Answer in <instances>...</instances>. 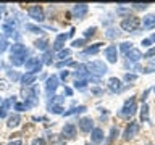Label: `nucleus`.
<instances>
[{
    "mask_svg": "<svg viewBox=\"0 0 155 145\" xmlns=\"http://www.w3.org/2000/svg\"><path fill=\"white\" fill-rule=\"evenodd\" d=\"M140 121L142 123H149V106L147 105H142V111H140Z\"/></svg>",
    "mask_w": 155,
    "mask_h": 145,
    "instance_id": "27",
    "label": "nucleus"
},
{
    "mask_svg": "<svg viewBox=\"0 0 155 145\" xmlns=\"http://www.w3.org/2000/svg\"><path fill=\"white\" fill-rule=\"evenodd\" d=\"M104 55H105L107 60H108V63H116V60H118V50H116L115 45L107 47L104 50Z\"/></svg>",
    "mask_w": 155,
    "mask_h": 145,
    "instance_id": "7",
    "label": "nucleus"
},
{
    "mask_svg": "<svg viewBox=\"0 0 155 145\" xmlns=\"http://www.w3.org/2000/svg\"><path fill=\"white\" fill-rule=\"evenodd\" d=\"M87 69H89L91 74H95V76H104L107 71H108V68L104 61L100 60H95V61H91L89 65H87Z\"/></svg>",
    "mask_w": 155,
    "mask_h": 145,
    "instance_id": "2",
    "label": "nucleus"
},
{
    "mask_svg": "<svg viewBox=\"0 0 155 145\" xmlns=\"http://www.w3.org/2000/svg\"><path fill=\"white\" fill-rule=\"evenodd\" d=\"M68 37H70L68 34H60V36H57L55 42H53V50H57V52L63 50V45H65V42H66Z\"/></svg>",
    "mask_w": 155,
    "mask_h": 145,
    "instance_id": "14",
    "label": "nucleus"
},
{
    "mask_svg": "<svg viewBox=\"0 0 155 145\" xmlns=\"http://www.w3.org/2000/svg\"><path fill=\"white\" fill-rule=\"evenodd\" d=\"M70 53H71V52L68 50V48H63V50H60V52H58V55H57V56L60 58V60H65L66 56H70Z\"/></svg>",
    "mask_w": 155,
    "mask_h": 145,
    "instance_id": "32",
    "label": "nucleus"
},
{
    "mask_svg": "<svg viewBox=\"0 0 155 145\" xmlns=\"http://www.w3.org/2000/svg\"><path fill=\"white\" fill-rule=\"evenodd\" d=\"M86 145H91V143H86Z\"/></svg>",
    "mask_w": 155,
    "mask_h": 145,
    "instance_id": "55",
    "label": "nucleus"
},
{
    "mask_svg": "<svg viewBox=\"0 0 155 145\" xmlns=\"http://www.w3.org/2000/svg\"><path fill=\"white\" fill-rule=\"evenodd\" d=\"M153 92H155V87H153Z\"/></svg>",
    "mask_w": 155,
    "mask_h": 145,
    "instance_id": "56",
    "label": "nucleus"
},
{
    "mask_svg": "<svg viewBox=\"0 0 155 145\" xmlns=\"http://www.w3.org/2000/svg\"><path fill=\"white\" fill-rule=\"evenodd\" d=\"M136 79H137V76H136V74H129V72H128V74L124 76V81H128V82H133Z\"/></svg>",
    "mask_w": 155,
    "mask_h": 145,
    "instance_id": "41",
    "label": "nucleus"
},
{
    "mask_svg": "<svg viewBox=\"0 0 155 145\" xmlns=\"http://www.w3.org/2000/svg\"><path fill=\"white\" fill-rule=\"evenodd\" d=\"M24 66H26V71L28 72L36 74L37 71L42 69V60H41V58H29V60L24 63Z\"/></svg>",
    "mask_w": 155,
    "mask_h": 145,
    "instance_id": "4",
    "label": "nucleus"
},
{
    "mask_svg": "<svg viewBox=\"0 0 155 145\" xmlns=\"http://www.w3.org/2000/svg\"><path fill=\"white\" fill-rule=\"evenodd\" d=\"M87 10H89V7H87L86 3L74 5V7H73V14H74L76 18H82V16H84V14L87 13Z\"/></svg>",
    "mask_w": 155,
    "mask_h": 145,
    "instance_id": "16",
    "label": "nucleus"
},
{
    "mask_svg": "<svg viewBox=\"0 0 155 145\" xmlns=\"http://www.w3.org/2000/svg\"><path fill=\"white\" fill-rule=\"evenodd\" d=\"M0 89H5V81L0 79Z\"/></svg>",
    "mask_w": 155,
    "mask_h": 145,
    "instance_id": "51",
    "label": "nucleus"
},
{
    "mask_svg": "<svg viewBox=\"0 0 155 145\" xmlns=\"http://www.w3.org/2000/svg\"><path fill=\"white\" fill-rule=\"evenodd\" d=\"M0 103H2V98H0Z\"/></svg>",
    "mask_w": 155,
    "mask_h": 145,
    "instance_id": "54",
    "label": "nucleus"
},
{
    "mask_svg": "<svg viewBox=\"0 0 155 145\" xmlns=\"http://www.w3.org/2000/svg\"><path fill=\"white\" fill-rule=\"evenodd\" d=\"M139 18L137 16H126L124 19H121V29L123 31H128V32H133L139 27Z\"/></svg>",
    "mask_w": 155,
    "mask_h": 145,
    "instance_id": "3",
    "label": "nucleus"
},
{
    "mask_svg": "<svg viewBox=\"0 0 155 145\" xmlns=\"http://www.w3.org/2000/svg\"><path fill=\"white\" fill-rule=\"evenodd\" d=\"M28 14L37 23L44 21V10H42V7H39V5H32V7L28 10Z\"/></svg>",
    "mask_w": 155,
    "mask_h": 145,
    "instance_id": "5",
    "label": "nucleus"
},
{
    "mask_svg": "<svg viewBox=\"0 0 155 145\" xmlns=\"http://www.w3.org/2000/svg\"><path fill=\"white\" fill-rule=\"evenodd\" d=\"M8 77H10V79H13V81H16V79H21V77H19V74H16L15 71H8Z\"/></svg>",
    "mask_w": 155,
    "mask_h": 145,
    "instance_id": "42",
    "label": "nucleus"
},
{
    "mask_svg": "<svg viewBox=\"0 0 155 145\" xmlns=\"http://www.w3.org/2000/svg\"><path fill=\"white\" fill-rule=\"evenodd\" d=\"M47 110L50 111V113H53V114H63V106L60 103H52V102H48Z\"/></svg>",
    "mask_w": 155,
    "mask_h": 145,
    "instance_id": "22",
    "label": "nucleus"
},
{
    "mask_svg": "<svg viewBox=\"0 0 155 145\" xmlns=\"http://www.w3.org/2000/svg\"><path fill=\"white\" fill-rule=\"evenodd\" d=\"M133 7H134L136 10H145V8L149 7V5H147V3H134Z\"/></svg>",
    "mask_w": 155,
    "mask_h": 145,
    "instance_id": "43",
    "label": "nucleus"
},
{
    "mask_svg": "<svg viewBox=\"0 0 155 145\" xmlns=\"http://www.w3.org/2000/svg\"><path fill=\"white\" fill-rule=\"evenodd\" d=\"M142 26H144V29H153L155 27V14H147L142 19Z\"/></svg>",
    "mask_w": 155,
    "mask_h": 145,
    "instance_id": "21",
    "label": "nucleus"
},
{
    "mask_svg": "<svg viewBox=\"0 0 155 145\" xmlns=\"http://www.w3.org/2000/svg\"><path fill=\"white\" fill-rule=\"evenodd\" d=\"M94 34H95V27H89V29H86L84 37H92Z\"/></svg>",
    "mask_w": 155,
    "mask_h": 145,
    "instance_id": "39",
    "label": "nucleus"
},
{
    "mask_svg": "<svg viewBox=\"0 0 155 145\" xmlns=\"http://www.w3.org/2000/svg\"><path fill=\"white\" fill-rule=\"evenodd\" d=\"M68 76H70V71H66V69L60 72V77H61V79H63V81H65V79H66V77H68Z\"/></svg>",
    "mask_w": 155,
    "mask_h": 145,
    "instance_id": "46",
    "label": "nucleus"
},
{
    "mask_svg": "<svg viewBox=\"0 0 155 145\" xmlns=\"http://www.w3.org/2000/svg\"><path fill=\"white\" fill-rule=\"evenodd\" d=\"M118 137V129L116 127H111V132H110V139H108V143H111L113 140Z\"/></svg>",
    "mask_w": 155,
    "mask_h": 145,
    "instance_id": "33",
    "label": "nucleus"
},
{
    "mask_svg": "<svg viewBox=\"0 0 155 145\" xmlns=\"http://www.w3.org/2000/svg\"><path fill=\"white\" fill-rule=\"evenodd\" d=\"M84 111H86V106H78V108H71L70 111H63V116H71L76 113H84Z\"/></svg>",
    "mask_w": 155,
    "mask_h": 145,
    "instance_id": "26",
    "label": "nucleus"
},
{
    "mask_svg": "<svg viewBox=\"0 0 155 145\" xmlns=\"http://www.w3.org/2000/svg\"><path fill=\"white\" fill-rule=\"evenodd\" d=\"M108 89H110V92H113V94L120 92L121 90V81L118 77H110L108 79Z\"/></svg>",
    "mask_w": 155,
    "mask_h": 145,
    "instance_id": "18",
    "label": "nucleus"
},
{
    "mask_svg": "<svg viewBox=\"0 0 155 145\" xmlns=\"http://www.w3.org/2000/svg\"><path fill=\"white\" fill-rule=\"evenodd\" d=\"M84 44H86V39H78V40H73L71 45L73 47H82Z\"/></svg>",
    "mask_w": 155,
    "mask_h": 145,
    "instance_id": "36",
    "label": "nucleus"
},
{
    "mask_svg": "<svg viewBox=\"0 0 155 145\" xmlns=\"http://www.w3.org/2000/svg\"><path fill=\"white\" fill-rule=\"evenodd\" d=\"M150 42H152L150 39H144V40H142V45H144V47H149V45H150Z\"/></svg>",
    "mask_w": 155,
    "mask_h": 145,
    "instance_id": "47",
    "label": "nucleus"
},
{
    "mask_svg": "<svg viewBox=\"0 0 155 145\" xmlns=\"http://www.w3.org/2000/svg\"><path fill=\"white\" fill-rule=\"evenodd\" d=\"M45 89H47V94H53L57 89H58V77L57 76H50L45 82Z\"/></svg>",
    "mask_w": 155,
    "mask_h": 145,
    "instance_id": "12",
    "label": "nucleus"
},
{
    "mask_svg": "<svg viewBox=\"0 0 155 145\" xmlns=\"http://www.w3.org/2000/svg\"><path fill=\"white\" fill-rule=\"evenodd\" d=\"M12 103H15V97L2 102V106H0V118H5V116L8 114V110H10V106H12Z\"/></svg>",
    "mask_w": 155,
    "mask_h": 145,
    "instance_id": "17",
    "label": "nucleus"
},
{
    "mask_svg": "<svg viewBox=\"0 0 155 145\" xmlns=\"http://www.w3.org/2000/svg\"><path fill=\"white\" fill-rule=\"evenodd\" d=\"M153 71H155V61H150V65L144 68V72L149 74V72H153Z\"/></svg>",
    "mask_w": 155,
    "mask_h": 145,
    "instance_id": "35",
    "label": "nucleus"
},
{
    "mask_svg": "<svg viewBox=\"0 0 155 145\" xmlns=\"http://www.w3.org/2000/svg\"><path fill=\"white\" fill-rule=\"evenodd\" d=\"M10 52H12V55L13 53H24V52H28V48L23 45V44H13L12 47H10Z\"/></svg>",
    "mask_w": 155,
    "mask_h": 145,
    "instance_id": "25",
    "label": "nucleus"
},
{
    "mask_svg": "<svg viewBox=\"0 0 155 145\" xmlns=\"http://www.w3.org/2000/svg\"><path fill=\"white\" fill-rule=\"evenodd\" d=\"M137 132H139V124L136 123V121H131L129 126L124 129L123 137H124V140H131V139L134 137V135H137Z\"/></svg>",
    "mask_w": 155,
    "mask_h": 145,
    "instance_id": "6",
    "label": "nucleus"
},
{
    "mask_svg": "<svg viewBox=\"0 0 155 145\" xmlns=\"http://www.w3.org/2000/svg\"><path fill=\"white\" fill-rule=\"evenodd\" d=\"M65 94H66V95H71V94H73V90L70 89V87H65Z\"/></svg>",
    "mask_w": 155,
    "mask_h": 145,
    "instance_id": "49",
    "label": "nucleus"
},
{
    "mask_svg": "<svg viewBox=\"0 0 155 145\" xmlns=\"http://www.w3.org/2000/svg\"><path fill=\"white\" fill-rule=\"evenodd\" d=\"M74 76H76V79H89V69H87V65H76Z\"/></svg>",
    "mask_w": 155,
    "mask_h": 145,
    "instance_id": "9",
    "label": "nucleus"
},
{
    "mask_svg": "<svg viewBox=\"0 0 155 145\" xmlns=\"http://www.w3.org/2000/svg\"><path fill=\"white\" fill-rule=\"evenodd\" d=\"M26 29H28V31H32V32H36V34L42 32V29H41V27H37V26H34V24H26Z\"/></svg>",
    "mask_w": 155,
    "mask_h": 145,
    "instance_id": "34",
    "label": "nucleus"
},
{
    "mask_svg": "<svg viewBox=\"0 0 155 145\" xmlns=\"http://www.w3.org/2000/svg\"><path fill=\"white\" fill-rule=\"evenodd\" d=\"M79 129L82 132H91L94 129V121L91 118H81L79 119Z\"/></svg>",
    "mask_w": 155,
    "mask_h": 145,
    "instance_id": "11",
    "label": "nucleus"
},
{
    "mask_svg": "<svg viewBox=\"0 0 155 145\" xmlns=\"http://www.w3.org/2000/svg\"><path fill=\"white\" fill-rule=\"evenodd\" d=\"M105 36L108 37V39H115V37H118V36H120V31H118L116 27H110V29H107Z\"/></svg>",
    "mask_w": 155,
    "mask_h": 145,
    "instance_id": "28",
    "label": "nucleus"
},
{
    "mask_svg": "<svg viewBox=\"0 0 155 145\" xmlns=\"http://www.w3.org/2000/svg\"><path fill=\"white\" fill-rule=\"evenodd\" d=\"M19 123H21V116H19V114H13V116H10V118H8L7 126L13 129V127H18Z\"/></svg>",
    "mask_w": 155,
    "mask_h": 145,
    "instance_id": "23",
    "label": "nucleus"
},
{
    "mask_svg": "<svg viewBox=\"0 0 155 145\" xmlns=\"http://www.w3.org/2000/svg\"><path fill=\"white\" fill-rule=\"evenodd\" d=\"M21 84H23V87H29V85H32L34 82L37 81V76L36 74H31V72H26V74H23L21 76Z\"/></svg>",
    "mask_w": 155,
    "mask_h": 145,
    "instance_id": "15",
    "label": "nucleus"
},
{
    "mask_svg": "<svg viewBox=\"0 0 155 145\" xmlns=\"http://www.w3.org/2000/svg\"><path fill=\"white\" fill-rule=\"evenodd\" d=\"M8 145H23V142L21 140H13V142H10Z\"/></svg>",
    "mask_w": 155,
    "mask_h": 145,
    "instance_id": "48",
    "label": "nucleus"
},
{
    "mask_svg": "<svg viewBox=\"0 0 155 145\" xmlns=\"http://www.w3.org/2000/svg\"><path fill=\"white\" fill-rule=\"evenodd\" d=\"M3 10H5V5H0V13H2Z\"/></svg>",
    "mask_w": 155,
    "mask_h": 145,
    "instance_id": "52",
    "label": "nucleus"
},
{
    "mask_svg": "<svg viewBox=\"0 0 155 145\" xmlns=\"http://www.w3.org/2000/svg\"><path fill=\"white\" fill-rule=\"evenodd\" d=\"M53 55H52V52H45V56H44V63H47V65H50V63H52V60H50V58H52Z\"/></svg>",
    "mask_w": 155,
    "mask_h": 145,
    "instance_id": "37",
    "label": "nucleus"
},
{
    "mask_svg": "<svg viewBox=\"0 0 155 145\" xmlns=\"http://www.w3.org/2000/svg\"><path fill=\"white\" fill-rule=\"evenodd\" d=\"M61 134H63V137H65V139H74L76 137V126L73 123L65 124V126H63V129H61Z\"/></svg>",
    "mask_w": 155,
    "mask_h": 145,
    "instance_id": "8",
    "label": "nucleus"
},
{
    "mask_svg": "<svg viewBox=\"0 0 155 145\" xmlns=\"http://www.w3.org/2000/svg\"><path fill=\"white\" fill-rule=\"evenodd\" d=\"M104 130H102L100 127H94L91 130V139H92V142L94 143H102L104 142Z\"/></svg>",
    "mask_w": 155,
    "mask_h": 145,
    "instance_id": "13",
    "label": "nucleus"
},
{
    "mask_svg": "<svg viewBox=\"0 0 155 145\" xmlns=\"http://www.w3.org/2000/svg\"><path fill=\"white\" fill-rule=\"evenodd\" d=\"M31 145H45V139L37 137V139H34V140H32V143H31Z\"/></svg>",
    "mask_w": 155,
    "mask_h": 145,
    "instance_id": "38",
    "label": "nucleus"
},
{
    "mask_svg": "<svg viewBox=\"0 0 155 145\" xmlns=\"http://www.w3.org/2000/svg\"><path fill=\"white\" fill-rule=\"evenodd\" d=\"M126 58H128V61H139L142 58V53H140L139 48H133L126 53Z\"/></svg>",
    "mask_w": 155,
    "mask_h": 145,
    "instance_id": "19",
    "label": "nucleus"
},
{
    "mask_svg": "<svg viewBox=\"0 0 155 145\" xmlns=\"http://www.w3.org/2000/svg\"><path fill=\"white\" fill-rule=\"evenodd\" d=\"M136 108H137V105H136V98L134 97H131L124 102L123 108L120 111V116H123V118H131V116H134L136 113Z\"/></svg>",
    "mask_w": 155,
    "mask_h": 145,
    "instance_id": "1",
    "label": "nucleus"
},
{
    "mask_svg": "<svg viewBox=\"0 0 155 145\" xmlns=\"http://www.w3.org/2000/svg\"><path fill=\"white\" fill-rule=\"evenodd\" d=\"M120 50L123 52V53H128L129 50H133V44H131V42H123L120 45Z\"/></svg>",
    "mask_w": 155,
    "mask_h": 145,
    "instance_id": "31",
    "label": "nucleus"
},
{
    "mask_svg": "<svg viewBox=\"0 0 155 145\" xmlns=\"http://www.w3.org/2000/svg\"><path fill=\"white\" fill-rule=\"evenodd\" d=\"M15 108H16L18 111H24V110H28L29 106L26 103H16V105H15Z\"/></svg>",
    "mask_w": 155,
    "mask_h": 145,
    "instance_id": "40",
    "label": "nucleus"
},
{
    "mask_svg": "<svg viewBox=\"0 0 155 145\" xmlns=\"http://www.w3.org/2000/svg\"><path fill=\"white\" fill-rule=\"evenodd\" d=\"M36 48L37 50H41V52H47L48 50V40L47 39H41V40H36Z\"/></svg>",
    "mask_w": 155,
    "mask_h": 145,
    "instance_id": "24",
    "label": "nucleus"
},
{
    "mask_svg": "<svg viewBox=\"0 0 155 145\" xmlns=\"http://www.w3.org/2000/svg\"><path fill=\"white\" fill-rule=\"evenodd\" d=\"M28 55V52H24V53H13V55H10V61H12V65L13 66H21L24 65V58H26Z\"/></svg>",
    "mask_w": 155,
    "mask_h": 145,
    "instance_id": "10",
    "label": "nucleus"
},
{
    "mask_svg": "<svg viewBox=\"0 0 155 145\" xmlns=\"http://www.w3.org/2000/svg\"><path fill=\"white\" fill-rule=\"evenodd\" d=\"M153 55H155V47H153V48H150V50L145 53L144 56H145V58H150V56H153Z\"/></svg>",
    "mask_w": 155,
    "mask_h": 145,
    "instance_id": "45",
    "label": "nucleus"
},
{
    "mask_svg": "<svg viewBox=\"0 0 155 145\" xmlns=\"http://www.w3.org/2000/svg\"><path fill=\"white\" fill-rule=\"evenodd\" d=\"M150 40H152V42H155V34H153L152 37H150Z\"/></svg>",
    "mask_w": 155,
    "mask_h": 145,
    "instance_id": "53",
    "label": "nucleus"
},
{
    "mask_svg": "<svg viewBox=\"0 0 155 145\" xmlns=\"http://www.w3.org/2000/svg\"><path fill=\"white\" fill-rule=\"evenodd\" d=\"M100 47H102V44H100V42H99V44H94L92 47H87V48L81 53L79 56H81V58H84V56H87V55H95V53L100 50Z\"/></svg>",
    "mask_w": 155,
    "mask_h": 145,
    "instance_id": "20",
    "label": "nucleus"
},
{
    "mask_svg": "<svg viewBox=\"0 0 155 145\" xmlns=\"http://www.w3.org/2000/svg\"><path fill=\"white\" fill-rule=\"evenodd\" d=\"M8 48V40L5 36H0V53H3Z\"/></svg>",
    "mask_w": 155,
    "mask_h": 145,
    "instance_id": "30",
    "label": "nucleus"
},
{
    "mask_svg": "<svg viewBox=\"0 0 155 145\" xmlns=\"http://www.w3.org/2000/svg\"><path fill=\"white\" fill-rule=\"evenodd\" d=\"M92 94L99 95V94H102V90H100V89H92Z\"/></svg>",
    "mask_w": 155,
    "mask_h": 145,
    "instance_id": "50",
    "label": "nucleus"
},
{
    "mask_svg": "<svg viewBox=\"0 0 155 145\" xmlns=\"http://www.w3.org/2000/svg\"><path fill=\"white\" fill-rule=\"evenodd\" d=\"M73 65V60H66V61H60V63H58V68H61V66H71Z\"/></svg>",
    "mask_w": 155,
    "mask_h": 145,
    "instance_id": "44",
    "label": "nucleus"
},
{
    "mask_svg": "<svg viewBox=\"0 0 155 145\" xmlns=\"http://www.w3.org/2000/svg\"><path fill=\"white\" fill-rule=\"evenodd\" d=\"M74 87L79 89V90H84L87 87V79H76L74 81Z\"/></svg>",
    "mask_w": 155,
    "mask_h": 145,
    "instance_id": "29",
    "label": "nucleus"
}]
</instances>
